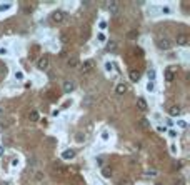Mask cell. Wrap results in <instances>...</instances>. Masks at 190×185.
Instances as JSON below:
<instances>
[{"label": "cell", "mask_w": 190, "mask_h": 185, "mask_svg": "<svg viewBox=\"0 0 190 185\" xmlns=\"http://www.w3.org/2000/svg\"><path fill=\"white\" fill-rule=\"evenodd\" d=\"M105 27H107V22H105V20H102V22H100V28H105Z\"/></svg>", "instance_id": "1f68e13d"}, {"label": "cell", "mask_w": 190, "mask_h": 185, "mask_svg": "<svg viewBox=\"0 0 190 185\" xmlns=\"http://www.w3.org/2000/svg\"><path fill=\"white\" fill-rule=\"evenodd\" d=\"M65 12H62V10H55L54 13H52V17H50V20L52 22H55V23H60V22H63L65 20Z\"/></svg>", "instance_id": "3957f363"}, {"label": "cell", "mask_w": 190, "mask_h": 185, "mask_svg": "<svg viewBox=\"0 0 190 185\" xmlns=\"http://www.w3.org/2000/svg\"><path fill=\"white\" fill-rule=\"evenodd\" d=\"M162 10H163V13H169V12H170V8H169V7H163Z\"/></svg>", "instance_id": "836d02e7"}, {"label": "cell", "mask_w": 190, "mask_h": 185, "mask_svg": "<svg viewBox=\"0 0 190 185\" xmlns=\"http://www.w3.org/2000/svg\"><path fill=\"white\" fill-rule=\"evenodd\" d=\"M157 130H158V132H165L167 128H165V127H162V125H158V127H157Z\"/></svg>", "instance_id": "4dcf8cb0"}, {"label": "cell", "mask_w": 190, "mask_h": 185, "mask_svg": "<svg viewBox=\"0 0 190 185\" xmlns=\"http://www.w3.org/2000/svg\"><path fill=\"white\" fill-rule=\"evenodd\" d=\"M15 79L22 80V79H23V72H20V70H19V72H15Z\"/></svg>", "instance_id": "484cf974"}, {"label": "cell", "mask_w": 190, "mask_h": 185, "mask_svg": "<svg viewBox=\"0 0 190 185\" xmlns=\"http://www.w3.org/2000/svg\"><path fill=\"white\" fill-rule=\"evenodd\" d=\"M147 77H149V82H154V79H155V70L150 68L149 72H147Z\"/></svg>", "instance_id": "d6986e66"}, {"label": "cell", "mask_w": 190, "mask_h": 185, "mask_svg": "<svg viewBox=\"0 0 190 185\" xmlns=\"http://www.w3.org/2000/svg\"><path fill=\"white\" fill-rule=\"evenodd\" d=\"M75 140H77L78 144H82V142L85 140V135H82V133H77V135H75Z\"/></svg>", "instance_id": "7402d4cb"}, {"label": "cell", "mask_w": 190, "mask_h": 185, "mask_svg": "<svg viewBox=\"0 0 190 185\" xmlns=\"http://www.w3.org/2000/svg\"><path fill=\"white\" fill-rule=\"evenodd\" d=\"M5 53H7V48H2L0 50V55H5Z\"/></svg>", "instance_id": "e575fe53"}, {"label": "cell", "mask_w": 190, "mask_h": 185, "mask_svg": "<svg viewBox=\"0 0 190 185\" xmlns=\"http://www.w3.org/2000/svg\"><path fill=\"white\" fill-rule=\"evenodd\" d=\"M0 113H2V110H0Z\"/></svg>", "instance_id": "8d00e7d4"}, {"label": "cell", "mask_w": 190, "mask_h": 185, "mask_svg": "<svg viewBox=\"0 0 190 185\" xmlns=\"http://www.w3.org/2000/svg\"><path fill=\"white\" fill-rule=\"evenodd\" d=\"M62 88H63V92H65V93H70L75 88V84L72 82V80H65V82H63V85H62Z\"/></svg>", "instance_id": "52a82bcc"}, {"label": "cell", "mask_w": 190, "mask_h": 185, "mask_svg": "<svg viewBox=\"0 0 190 185\" xmlns=\"http://www.w3.org/2000/svg\"><path fill=\"white\" fill-rule=\"evenodd\" d=\"M118 185H134V184H132V180L125 179V180H120V184H118Z\"/></svg>", "instance_id": "d4e9b609"}, {"label": "cell", "mask_w": 190, "mask_h": 185, "mask_svg": "<svg viewBox=\"0 0 190 185\" xmlns=\"http://www.w3.org/2000/svg\"><path fill=\"white\" fill-rule=\"evenodd\" d=\"M182 165H183V162L182 160H178V162H173V164H172V168H173V170H178Z\"/></svg>", "instance_id": "44dd1931"}, {"label": "cell", "mask_w": 190, "mask_h": 185, "mask_svg": "<svg viewBox=\"0 0 190 185\" xmlns=\"http://www.w3.org/2000/svg\"><path fill=\"white\" fill-rule=\"evenodd\" d=\"M127 37H129V39H132V40H134V39H137V37H138V30H130Z\"/></svg>", "instance_id": "ffe728a7"}, {"label": "cell", "mask_w": 190, "mask_h": 185, "mask_svg": "<svg viewBox=\"0 0 190 185\" xmlns=\"http://www.w3.org/2000/svg\"><path fill=\"white\" fill-rule=\"evenodd\" d=\"M48 55H43V57H40L39 59V62H37V68L39 70H47L48 68Z\"/></svg>", "instance_id": "277c9868"}, {"label": "cell", "mask_w": 190, "mask_h": 185, "mask_svg": "<svg viewBox=\"0 0 190 185\" xmlns=\"http://www.w3.org/2000/svg\"><path fill=\"white\" fill-rule=\"evenodd\" d=\"M147 100L143 99V97H140V99L137 100V108H138V110H142V112H145V110H147Z\"/></svg>", "instance_id": "9c48e42d"}, {"label": "cell", "mask_w": 190, "mask_h": 185, "mask_svg": "<svg viewBox=\"0 0 190 185\" xmlns=\"http://www.w3.org/2000/svg\"><path fill=\"white\" fill-rule=\"evenodd\" d=\"M102 175L103 177H107V179L112 177V168H110V167H103L102 168Z\"/></svg>", "instance_id": "ac0fdd59"}, {"label": "cell", "mask_w": 190, "mask_h": 185, "mask_svg": "<svg viewBox=\"0 0 190 185\" xmlns=\"http://www.w3.org/2000/svg\"><path fill=\"white\" fill-rule=\"evenodd\" d=\"M67 64H68V67H77L78 65V55H72V57L67 60Z\"/></svg>", "instance_id": "4fadbf2b"}, {"label": "cell", "mask_w": 190, "mask_h": 185, "mask_svg": "<svg viewBox=\"0 0 190 185\" xmlns=\"http://www.w3.org/2000/svg\"><path fill=\"white\" fill-rule=\"evenodd\" d=\"M130 80L132 82H138L140 80V73H138V70H130Z\"/></svg>", "instance_id": "5bb4252c"}, {"label": "cell", "mask_w": 190, "mask_h": 185, "mask_svg": "<svg viewBox=\"0 0 190 185\" xmlns=\"http://www.w3.org/2000/svg\"><path fill=\"white\" fill-rule=\"evenodd\" d=\"M180 112H182V108L178 105H172L169 108V113H170V117H177V115H180Z\"/></svg>", "instance_id": "30bf717a"}, {"label": "cell", "mask_w": 190, "mask_h": 185, "mask_svg": "<svg viewBox=\"0 0 190 185\" xmlns=\"http://www.w3.org/2000/svg\"><path fill=\"white\" fill-rule=\"evenodd\" d=\"M135 53H137V55H138V57H142V55H143V52H142V50H140V48H138V47H137V48H135Z\"/></svg>", "instance_id": "f546056e"}, {"label": "cell", "mask_w": 190, "mask_h": 185, "mask_svg": "<svg viewBox=\"0 0 190 185\" xmlns=\"http://www.w3.org/2000/svg\"><path fill=\"white\" fill-rule=\"evenodd\" d=\"M145 175H152V177H155L157 172H155V170H149V172H145Z\"/></svg>", "instance_id": "83f0119b"}, {"label": "cell", "mask_w": 190, "mask_h": 185, "mask_svg": "<svg viewBox=\"0 0 190 185\" xmlns=\"http://www.w3.org/2000/svg\"><path fill=\"white\" fill-rule=\"evenodd\" d=\"M107 50H109V52H115L117 50V42L115 40H110L109 43H107Z\"/></svg>", "instance_id": "2e32d148"}, {"label": "cell", "mask_w": 190, "mask_h": 185, "mask_svg": "<svg viewBox=\"0 0 190 185\" xmlns=\"http://www.w3.org/2000/svg\"><path fill=\"white\" fill-rule=\"evenodd\" d=\"M175 185H183V180H182V179H178V180H175Z\"/></svg>", "instance_id": "d6a6232c"}, {"label": "cell", "mask_w": 190, "mask_h": 185, "mask_svg": "<svg viewBox=\"0 0 190 185\" xmlns=\"http://www.w3.org/2000/svg\"><path fill=\"white\" fill-rule=\"evenodd\" d=\"M129 92V85L127 84H118V85L115 87V93L117 95H123V93Z\"/></svg>", "instance_id": "ba28073f"}, {"label": "cell", "mask_w": 190, "mask_h": 185, "mask_svg": "<svg viewBox=\"0 0 190 185\" xmlns=\"http://www.w3.org/2000/svg\"><path fill=\"white\" fill-rule=\"evenodd\" d=\"M28 119H30V122H37V120H39V112H37V110H32V112L28 113Z\"/></svg>", "instance_id": "e0dca14e"}, {"label": "cell", "mask_w": 190, "mask_h": 185, "mask_svg": "<svg viewBox=\"0 0 190 185\" xmlns=\"http://www.w3.org/2000/svg\"><path fill=\"white\" fill-rule=\"evenodd\" d=\"M98 40H100V42H105V33H98Z\"/></svg>", "instance_id": "f1b7e54d"}, {"label": "cell", "mask_w": 190, "mask_h": 185, "mask_svg": "<svg viewBox=\"0 0 190 185\" xmlns=\"http://www.w3.org/2000/svg\"><path fill=\"white\" fill-rule=\"evenodd\" d=\"M138 125L142 127L143 130H149V128H150V122L147 119H140V120H138Z\"/></svg>", "instance_id": "9a60e30c"}, {"label": "cell", "mask_w": 190, "mask_h": 185, "mask_svg": "<svg viewBox=\"0 0 190 185\" xmlns=\"http://www.w3.org/2000/svg\"><path fill=\"white\" fill-rule=\"evenodd\" d=\"M8 7H10V3H2V5H0V12H3V10H7Z\"/></svg>", "instance_id": "4316f807"}, {"label": "cell", "mask_w": 190, "mask_h": 185, "mask_svg": "<svg viewBox=\"0 0 190 185\" xmlns=\"http://www.w3.org/2000/svg\"><path fill=\"white\" fill-rule=\"evenodd\" d=\"M147 90H149V92H154V90H155V87H154V82H149V84H147Z\"/></svg>", "instance_id": "cb8c5ba5"}, {"label": "cell", "mask_w": 190, "mask_h": 185, "mask_svg": "<svg viewBox=\"0 0 190 185\" xmlns=\"http://www.w3.org/2000/svg\"><path fill=\"white\" fill-rule=\"evenodd\" d=\"M0 37H2V32H0Z\"/></svg>", "instance_id": "d590c367"}, {"label": "cell", "mask_w": 190, "mask_h": 185, "mask_svg": "<svg viewBox=\"0 0 190 185\" xmlns=\"http://www.w3.org/2000/svg\"><path fill=\"white\" fill-rule=\"evenodd\" d=\"M175 67H169L167 70H165V80L167 82H173V79H175Z\"/></svg>", "instance_id": "5b68a950"}, {"label": "cell", "mask_w": 190, "mask_h": 185, "mask_svg": "<svg viewBox=\"0 0 190 185\" xmlns=\"http://www.w3.org/2000/svg\"><path fill=\"white\" fill-rule=\"evenodd\" d=\"M94 70V60H85V62H82V65H80V73H88V72H92Z\"/></svg>", "instance_id": "7a4b0ae2"}, {"label": "cell", "mask_w": 190, "mask_h": 185, "mask_svg": "<svg viewBox=\"0 0 190 185\" xmlns=\"http://www.w3.org/2000/svg\"><path fill=\"white\" fill-rule=\"evenodd\" d=\"M107 7H109L110 13H117L118 12V2H107Z\"/></svg>", "instance_id": "8fae6325"}, {"label": "cell", "mask_w": 190, "mask_h": 185, "mask_svg": "<svg viewBox=\"0 0 190 185\" xmlns=\"http://www.w3.org/2000/svg\"><path fill=\"white\" fill-rule=\"evenodd\" d=\"M157 47L160 48V50H170L172 48V40H169V39H158L157 40Z\"/></svg>", "instance_id": "6da1fadb"}, {"label": "cell", "mask_w": 190, "mask_h": 185, "mask_svg": "<svg viewBox=\"0 0 190 185\" xmlns=\"http://www.w3.org/2000/svg\"><path fill=\"white\" fill-rule=\"evenodd\" d=\"M32 10H34V5H32V3H30V5H23V12L25 13H30Z\"/></svg>", "instance_id": "603a6c76"}, {"label": "cell", "mask_w": 190, "mask_h": 185, "mask_svg": "<svg viewBox=\"0 0 190 185\" xmlns=\"http://www.w3.org/2000/svg\"><path fill=\"white\" fill-rule=\"evenodd\" d=\"M175 42H177V45H187L189 43V35L187 33H178Z\"/></svg>", "instance_id": "8992f818"}, {"label": "cell", "mask_w": 190, "mask_h": 185, "mask_svg": "<svg viewBox=\"0 0 190 185\" xmlns=\"http://www.w3.org/2000/svg\"><path fill=\"white\" fill-rule=\"evenodd\" d=\"M75 157V150H72V148H68V150H63V153H62V159L65 160H70Z\"/></svg>", "instance_id": "7c38bea8"}]
</instances>
